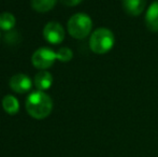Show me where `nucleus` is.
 <instances>
[{"label": "nucleus", "mask_w": 158, "mask_h": 157, "mask_svg": "<svg viewBox=\"0 0 158 157\" xmlns=\"http://www.w3.org/2000/svg\"><path fill=\"white\" fill-rule=\"evenodd\" d=\"M26 110L31 118L43 119L48 118L53 110V100L42 90L30 93L26 99Z\"/></svg>", "instance_id": "nucleus-1"}, {"label": "nucleus", "mask_w": 158, "mask_h": 157, "mask_svg": "<svg viewBox=\"0 0 158 157\" xmlns=\"http://www.w3.org/2000/svg\"><path fill=\"white\" fill-rule=\"evenodd\" d=\"M114 44V34L108 28H98L90 35L89 48L96 54H106L110 52Z\"/></svg>", "instance_id": "nucleus-2"}, {"label": "nucleus", "mask_w": 158, "mask_h": 157, "mask_svg": "<svg viewBox=\"0 0 158 157\" xmlns=\"http://www.w3.org/2000/svg\"><path fill=\"white\" fill-rule=\"evenodd\" d=\"M68 32L74 39H84L90 34L93 28V21L85 13H77L68 21Z\"/></svg>", "instance_id": "nucleus-3"}, {"label": "nucleus", "mask_w": 158, "mask_h": 157, "mask_svg": "<svg viewBox=\"0 0 158 157\" xmlns=\"http://www.w3.org/2000/svg\"><path fill=\"white\" fill-rule=\"evenodd\" d=\"M56 53L48 48H40L31 56V63L37 69L45 70L50 68L56 60Z\"/></svg>", "instance_id": "nucleus-4"}, {"label": "nucleus", "mask_w": 158, "mask_h": 157, "mask_svg": "<svg viewBox=\"0 0 158 157\" xmlns=\"http://www.w3.org/2000/svg\"><path fill=\"white\" fill-rule=\"evenodd\" d=\"M64 27L57 22H50L45 25L43 29V37L48 43L59 44L64 39Z\"/></svg>", "instance_id": "nucleus-5"}, {"label": "nucleus", "mask_w": 158, "mask_h": 157, "mask_svg": "<svg viewBox=\"0 0 158 157\" xmlns=\"http://www.w3.org/2000/svg\"><path fill=\"white\" fill-rule=\"evenodd\" d=\"M32 86V82L27 74L17 73L10 79V87L17 94H25L29 92Z\"/></svg>", "instance_id": "nucleus-6"}, {"label": "nucleus", "mask_w": 158, "mask_h": 157, "mask_svg": "<svg viewBox=\"0 0 158 157\" xmlns=\"http://www.w3.org/2000/svg\"><path fill=\"white\" fill-rule=\"evenodd\" d=\"M145 25L152 32H158V0L148 6L145 13Z\"/></svg>", "instance_id": "nucleus-7"}, {"label": "nucleus", "mask_w": 158, "mask_h": 157, "mask_svg": "<svg viewBox=\"0 0 158 157\" xmlns=\"http://www.w3.org/2000/svg\"><path fill=\"white\" fill-rule=\"evenodd\" d=\"M124 11L130 16H138L144 11L146 0H122Z\"/></svg>", "instance_id": "nucleus-8"}, {"label": "nucleus", "mask_w": 158, "mask_h": 157, "mask_svg": "<svg viewBox=\"0 0 158 157\" xmlns=\"http://www.w3.org/2000/svg\"><path fill=\"white\" fill-rule=\"evenodd\" d=\"M53 83V76L48 71L45 70H41L39 73L35 74V79H33V84L38 88V90H45L52 86Z\"/></svg>", "instance_id": "nucleus-9"}, {"label": "nucleus", "mask_w": 158, "mask_h": 157, "mask_svg": "<svg viewBox=\"0 0 158 157\" xmlns=\"http://www.w3.org/2000/svg\"><path fill=\"white\" fill-rule=\"evenodd\" d=\"M2 108L3 110L10 115H14L19 110V102L14 96L6 95L2 99Z\"/></svg>", "instance_id": "nucleus-10"}, {"label": "nucleus", "mask_w": 158, "mask_h": 157, "mask_svg": "<svg viewBox=\"0 0 158 157\" xmlns=\"http://www.w3.org/2000/svg\"><path fill=\"white\" fill-rule=\"evenodd\" d=\"M57 3V0H31V6L35 11L45 13L51 11Z\"/></svg>", "instance_id": "nucleus-11"}, {"label": "nucleus", "mask_w": 158, "mask_h": 157, "mask_svg": "<svg viewBox=\"0 0 158 157\" xmlns=\"http://www.w3.org/2000/svg\"><path fill=\"white\" fill-rule=\"evenodd\" d=\"M16 24L15 16L12 13L3 12L0 14V29L2 30H11Z\"/></svg>", "instance_id": "nucleus-12"}, {"label": "nucleus", "mask_w": 158, "mask_h": 157, "mask_svg": "<svg viewBox=\"0 0 158 157\" xmlns=\"http://www.w3.org/2000/svg\"><path fill=\"white\" fill-rule=\"evenodd\" d=\"M73 52L69 48H60L58 52H56V58L61 63H68L72 59Z\"/></svg>", "instance_id": "nucleus-13"}, {"label": "nucleus", "mask_w": 158, "mask_h": 157, "mask_svg": "<svg viewBox=\"0 0 158 157\" xmlns=\"http://www.w3.org/2000/svg\"><path fill=\"white\" fill-rule=\"evenodd\" d=\"M61 3H64L67 6H77L79 3H81L82 0H60Z\"/></svg>", "instance_id": "nucleus-14"}]
</instances>
